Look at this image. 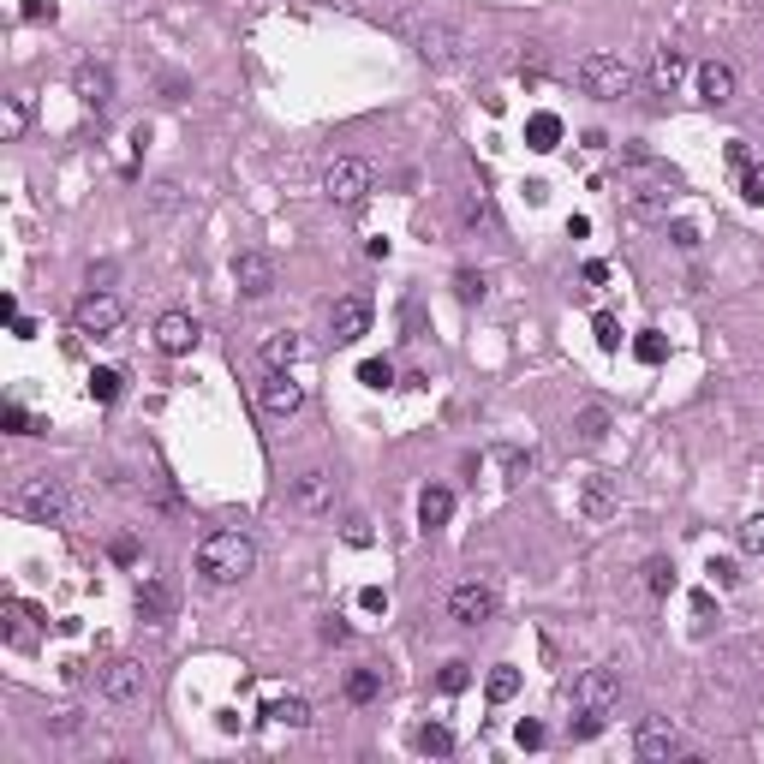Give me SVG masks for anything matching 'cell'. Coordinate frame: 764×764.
I'll return each mask as SVG.
<instances>
[{
	"mask_svg": "<svg viewBox=\"0 0 764 764\" xmlns=\"http://www.w3.org/2000/svg\"><path fill=\"white\" fill-rule=\"evenodd\" d=\"M257 567V544L246 532H209L198 544V579L203 585H239Z\"/></svg>",
	"mask_w": 764,
	"mask_h": 764,
	"instance_id": "cell-1",
	"label": "cell"
},
{
	"mask_svg": "<svg viewBox=\"0 0 764 764\" xmlns=\"http://www.w3.org/2000/svg\"><path fill=\"white\" fill-rule=\"evenodd\" d=\"M675 173L663 161H633V173L621 179V203L633 209V216H669V198H675Z\"/></svg>",
	"mask_w": 764,
	"mask_h": 764,
	"instance_id": "cell-2",
	"label": "cell"
},
{
	"mask_svg": "<svg viewBox=\"0 0 764 764\" xmlns=\"http://www.w3.org/2000/svg\"><path fill=\"white\" fill-rule=\"evenodd\" d=\"M401 36L419 48V60H430V66L466 60V36L454 24H442V18H401Z\"/></svg>",
	"mask_w": 764,
	"mask_h": 764,
	"instance_id": "cell-3",
	"label": "cell"
},
{
	"mask_svg": "<svg viewBox=\"0 0 764 764\" xmlns=\"http://www.w3.org/2000/svg\"><path fill=\"white\" fill-rule=\"evenodd\" d=\"M13 514L36 519V526H60L66 519V484L48 472H30L18 478V490H13Z\"/></svg>",
	"mask_w": 764,
	"mask_h": 764,
	"instance_id": "cell-4",
	"label": "cell"
},
{
	"mask_svg": "<svg viewBox=\"0 0 764 764\" xmlns=\"http://www.w3.org/2000/svg\"><path fill=\"white\" fill-rule=\"evenodd\" d=\"M574 78H579V90H585V96H597V102H615V96H627V90H633V66H627L621 54H609V48L585 54Z\"/></svg>",
	"mask_w": 764,
	"mask_h": 764,
	"instance_id": "cell-5",
	"label": "cell"
},
{
	"mask_svg": "<svg viewBox=\"0 0 764 764\" xmlns=\"http://www.w3.org/2000/svg\"><path fill=\"white\" fill-rule=\"evenodd\" d=\"M496 604H502L496 579L472 574V579H460V585L448 592V621H454V627H484V621H496Z\"/></svg>",
	"mask_w": 764,
	"mask_h": 764,
	"instance_id": "cell-6",
	"label": "cell"
},
{
	"mask_svg": "<svg viewBox=\"0 0 764 764\" xmlns=\"http://www.w3.org/2000/svg\"><path fill=\"white\" fill-rule=\"evenodd\" d=\"M371 186H376V173H371V161H359V156L329 161V173H323V191H329V203H341V209H359V203L371 198Z\"/></svg>",
	"mask_w": 764,
	"mask_h": 764,
	"instance_id": "cell-7",
	"label": "cell"
},
{
	"mask_svg": "<svg viewBox=\"0 0 764 764\" xmlns=\"http://www.w3.org/2000/svg\"><path fill=\"white\" fill-rule=\"evenodd\" d=\"M120 323H126V299H120V293H108V287H90L84 299L73 305V329L78 334H114Z\"/></svg>",
	"mask_w": 764,
	"mask_h": 764,
	"instance_id": "cell-8",
	"label": "cell"
},
{
	"mask_svg": "<svg viewBox=\"0 0 764 764\" xmlns=\"http://www.w3.org/2000/svg\"><path fill=\"white\" fill-rule=\"evenodd\" d=\"M257 406H263V419H275V424L299 419V412H305V382H293V371H269V364H263Z\"/></svg>",
	"mask_w": 764,
	"mask_h": 764,
	"instance_id": "cell-9",
	"label": "cell"
},
{
	"mask_svg": "<svg viewBox=\"0 0 764 764\" xmlns=\"http://www.w3.org/2000/svg\"><path fill=\"white\" fill-rule=\"evenodd\" d=\"M621 705V669L597 663V669H579L574 675V711H615Z\"/></svg>",
	"mask_w": 764,
	"mask_h": 764,
	"instance_id": "cell-10",
	"label": "cell"
},
{
	"mask_svg": "<svg viewBox=\"0 0 764 764\" xmlns=\"http://www.w3.org/2000/svg\"><path fill=\"white\" fill-rule=\"evenodd\" d=\"M371 334V293H346V299H334L329 311V341L334 346H353Z\"/></svg>",
	"mask_w": 764,
	"mask_h": 764,
	"instance_id": "cell-11",
	"label": "cell"
},
{
	"mask_svg": "<svg viewBox=\"0 0 764 764\" xmlns=\"http://www.w3.org/2000/svg\"><path fill=\"white\" fill-rule=\"evenodd\" d=\"M144 692H150V675H144L138 657H120V663L102 669V699H108V705H138Z\"/></svg>",
	"mask_w": 764,
	"mask_h": 764,
	"instance_id": "cell-12",
	"label": "cell"
},
{
	"mask_svg": "<svg viewBox=\"0 0 764 764\" xmlns=\"http://www.w3.org/2000/svg\"><path fill=\"white\" fill-rule=\"evenodd\" d=\"M633 752L645 764H669V759H681V729L669 717H645L633 729Z\"/></svg>",
	"mask_w": 764,
	"mask_h": 764,
	"instance_id": "cell-13",
	"label": "cell"
},
{
	"mask_svg": "<svg viewBox=\"0 0 764 764\" xmlns=\"http://www.w3.org/2000/svg\"><path fill=\"white\" fill-rule=\"evenodd\" d=\"M203 329L191 311H168V317H156V346L168 353V359H186V353H198Z\"/></svg>",
	"mask_w": 764,
	"mask_h": 764,
	"instance_id": "cell-14",
	"label": "cell"
},
{
	"mask_svg": "<svg viewBox=\"0 0 764 764\" xmlns=\"http://www.w3.org/2000/svg\"><path fill=\"white\" fill-rule=\"evenodd\" d=\"M73 90H78V102H84L90 114H108V102H114V73L102 66V60H84L73 73Z\"/></svg>",
	"mask_w": 764,
	"mask_h": 764,
	"instance_id": "cell-15",
	"label": "cell"
},
{
	"mask_svg": "<svg viewBox=\"0 0 764 764\" xmlns=\"http://www.w3.org/2000/svg\"><path fill=\"white\" fill-rule=\"evenodd\" d=\"M233 287L246 293V299H269L275 293V263L263 251H239L233 257Z\"/></svg>",
	"mask_w": 764,
	"mask_h": 764,
	"instance_id": "cell-16",
	"label": "cell"
},
{
	"mask_svg": "<svg viewBox=\"0 0 764 764\" xmlns=\"http://www.w3.org/2000/svg\"><path fill=\"white\" fill-rule=\"evenodd\" d=\"M329 502H334V478H329V472H317V466H311V472L293 478V508H299V514H323Z\"/></svg>",
	"mask_w": 764,
	"mask_h": 764,
	"instance_id": "cell-17",
	"label": "cell"
},
{
	"mask_svg": "<svg viewBox=\"0 0 764 764\" xmlns=\"http://www.w3.org/2000/svg\"><path fill=\"white\" fill-rule=\"evenodd\" d=\"M699 102H711V108H729V102H735V66L705 60V66H699Z\"/></svg>",
	"mask_w": 764,
	"mask_h": 764,
	"instance_id": "cell-18",
	"label": "cell"
},
{
	"mask_svg": "<svg viewBox=\"0 0 764 764\" xmlns=\"http://www.w3.org/2000/svg\"><path fill=\"white\" fill-rule=\"evenodd\" d=\"M579 514H585V519H609V514H615V478H609V472L585 478V490H579Z\"/></svg>",
	"mask_w": 764,
	"mask_h": 764,
	"instance_id": "cell-19",
	"label": "cell"
},
{
	"mask_svg": "<svg viewBox=\"0 0 764 764\" xmlns=\"http://www.w3.org/2000/svg\"><path fill=\"white\" fill-rule=\"evenodd\" d=\"M609 424H615V419H609V406H604V401H585V406L574 412V442H579V448H597V442L609 436Z\"/></svg>",
	"mask_w": 764,
	"mask_h": 764,
	"instance_id": "cell-20",
	"label": "cell"
},
{
	"mask_svg": "<svg viewBox=\"0 0 764 764\" xmlns=\"http://www.w3.org/2000/svg\"><path fill=\"white\" fill-rule=\"evenodd\" d=\"M305 359V341L293 329H275V334H263V364L269 371H293V364Z\"/></svg>",
	"mask_w": 764,
	"mask_h": 764,
	"instance_id": "cell-21",
	"label": "cell"
},
{
	"mask_svg": "<svg viewBox=\"0 0 764 764\" xmlns=\"http://www.w3.org/2000/svg\"><path fill=\"white\" fill-rule=\"evenodd\" d=\"M681 78H687V54H681V48H657V60H651V90L669 96Z\"/></svg>",
	"mask_w": 764,
	"mask_h": 764,
	"instance_id": "cell-22",
	"label": "cell"
},
{
	"mask_svg": "<svg viewBox=\"0 0 764 764\" xmlns=\"http://www.w3.org/2000/svg\"><path fill=\"white\" fill-rule=\"evenodd\" d=\"M0 621H6V645H18V651H30V645H36V627H30L36 615H30V609L18 604V597H6V604H0Z\"/></svg>",
	"mask_w": 764,
	"mask_h": 764,
	"instance_id": "cell-23",
	"label": "cell"
},
{
	"mask_svg": "<svg viewBox=\"0 0 764 764\" xmlns=\"http://www.w3.org/2000/svg\"><path fill=\"white\" fill-rule=\"evenodd\" d=\"M448 514H454V490L430 484V490L419 496V526H424V532H436V526H448Z\"/></svg>",
	"mask_w": 764,
	"mask_h": 764,
	"instance_id": "cell-24",
	"label": "cell"
},
{
	"mask_svg": "<svg viewBox=\"0 0 764 764\" xmlns=\"http://www.w3.org/2000/svg\"><path fill=\"white\" fill-rule=\"evenodd\" d=\"M526 144H532L537 156H549V150L562 144V114H532L526 120Z\"/></svg>",
	"mask_w": 764,
	"mask_h": 764,
	"instance_id": "cell-25",
	"label": "cell"
},
{
	"mask_svg": "<svg viewBox=\"0 0 764 764\" xmlns=\"http://www.w3.org/2000/svg\"><path fill=\"white\" fill-rule=\"evenodd\" d=\"M263 717L281 722V729H305V722H311V705H305L299 692H287V699H269V705H263Z\"/></svg>",
	"mask_w": 764,
	"mask_h": 764,
	"instance_id": "cell-26",
	"label": "cell"
},
{
	"mask_svg": "<svg viewBox=\"0 0 764 764\" xmlns=\"http://www.w3.org/2000/svg\"><path fill=\"white\" fill-rule=\"evenodd\" d=\"M168 609H173V592L161 585V579H144V585H138V615H144V621H161Z\"/></svg>",
	"mask_w": 764,
	"mask_h": 764,
	"instance_id": "cell-27",
	"label": "cell"
},
{
	"mask_svg": "<svg viewBox=\"0 0 764 764\" xmlns=\"http://www.w3.org/2000/svg\"><path fill=\"white\" fill-rule=\"evenodd\" d=\"M412 747L430 752V759H448V752H454V729H442V722H424L419 735H412Z\"/></svg>",
	"mask_w": 764,
	"mask_h": 764,
	"instance_id": "cell-28",
	"label": "cell"
},
{
	"mask_svg": "<svg viewBox=\"0 0 764 764\" xmlns=\"http://www.w3.org/2000/svg\"><path fill=\"white\" fill-rule=\"evenodd\" d=\"M376 692H382V669H353V675H346V699H353V705H371Z\"/></svg>",
	"mask_w": 764,
	"mask_h": 764,
	"instance_id": "cell-29",
	"label": "cell"
},
{
	"mask_svg": "<svg viewBox=\"0 0 764 764\" xmlns=\"http://www.w3.org/2000/svg\"><path fill=\"white\" fill-rule=\"evenodd\" d=\"M484 692H490L496 705H508V699L519 692V669H514V663H496V669H490V681H484Z\"/></svg>",
	"mask_w": 764,
	"mask_h": 764,
	"instance_id": "cell-30",
	"label": "cell"
},
{
	"mask_svg": "<svg viewBox=\"0 0 764 764\" xmlns=\"http://www.w3.org/2000/svg\"><path fill=\"white\" fill-rule=\"evenodd\" d=\"M645 592L651 597H669V592H675V562H645Z\"/></svg>",
	"mask_w": 764,
	"mask_h": 764,
	"instance_id": "cell-31",
	"label": "cell"
},
{
	"mask_svg": "<svg viewBox=\"0 0 764 764\" xmlns=\"http://www.w3.org/2000/svg\"><path fill=\"white\" fill-rule=\"evenodd\" d=\"M120 382H126L120 371H90V394H96L102 406H114V401H120Z\"/></svg>",
	"mask_w": 764,
	"mask_h": 764,
	"instance_id": "cell-32",
	"label": "cell"
},
{
	"mask_svg": "<svg viewBox=\"0 0 764 764\" xmlns=\"http://www.w3.org/2000/svg\"><path fill=\"white\" fill-rule=\"evenodd\" d=\"M436 687H442V692H466V687H472V663H460V657H454V663H442Z\"/></svg>",
	"mask_w": 764,
	"mask_h": 764,
	"instance_id": "cell-33",
	"label": "cell"
},
{
	"mask_svg": "<svg viewBox=\"0 0 764 764\" xmlns=\"http://www.w3.org/2000/svg\"><path fill=\"white\" fill-rule=\"evenodd\" d=\"M466 221H472V227H478V221H484V227L496 221V209H490V191H484V186H472V191H466Z\"/></svg>",
	"mask_w": 764,
	"mask_h": 764,
	"instance_id": "cell-34",
	"label": "cell"
},
{
	"mask_svg": "<svg viewBox=\"0 0 764 764\" xmlns=\"http://www.w3.org/2000/svg\"><path fill=\"white\" fill-rule=\"evenodd\" d=\"M359 382H364V389H389V382H394V364L389 359H364L359 364Z\"/></svg>",
	"mask_w": 764,
	"mask_h": 764,
	"instance_id": "cell-35",
	"label": "cell"
},
{
	"mask_svg": "<svg viewBox=\"0 0 764 764\" xmlns=\"http://www.w3.org/2000/svg\"><path fill=\"white\" fill-rule=\"evenodd\" d=\"M454 293H460V305H478L490 287H484V275H478V269H460V275H454Z\"/></svg>",
	"mask_w": 764,
	"mask_h": 764,
	"instance_id": "cell-36",
	"label": "cell"
},
{
	"mask_svg": "<svg viewBox=\"0 0 764 764\" xmlns=\"http://www.w3.org/2000/svg\"><path fill=\"white\" fill-rule=\"evenodd\" d=\"M496 460H502L508 484H514V478H526V472H532V454H526V448H496Z\"/></svg>",
	"mask_w": 764,
	"mask_h": 764,
	"instance_id": "cell-37",
	"label": "cell"
},
{
	"mask_svg": "<svg viewBox=\"0 0 764 764\" xmlns=\"http://www.w3.org/2000/svg\"><path fill=\"white\" fill-rule=\"evenodd\" d=\"M604 735V711H579V722H567V740H597Z\"/></svg>",
	"mask_w": 764,
	"mask_h": 764,
	"instance_id": "cell-38",
	"label": "cell"
},
{
	"mask_svg": "<svg viewBox=\"0 0 764 764\" xmlns=\"http://www.w3.org/2000/svg\"><path fill=\"white\" fill-rule=\"evenodd\" d=\"M735 179H740V198H747V203H764V168H759V161H747Z\"/></svg>",
	"mask_w": 764,
	"mask_h": 764,
	"instance_id": "cell-39",
	"label": "cell"
},
{
	"mask_svg": "<svg viewBox=\"0 0 764 764\" xmlns=\"http://www.w3.org/2000/svg\"><path fill=\"white\" fill-rule=\"evenodd\" d=\"M592 334H597V346H604V353H615V346H621V323L609 317V311H597V317H592Z\"/></svg>",
	"mask_w": 764,
	"mask_h": 764,
	"instance_id": "cell-40",
	"label": "cell"
},
{
	"mask_svg": "<svg viewBox=\"0 0 764 764\" xmlns=\"http://www.w3.org/2000/svg\"><path fill=\"white\" fill-rule=\"evenodd\" d=\"M43 729H48V735H78V711H73V705L48 711V717H43Z\"/></svg>",
	"mask_w": 764,
	"mask_h": 764,
	"instance_id": "cell-41",
	"label": "cell"
},
{
	"mask_svg": "<svg viewBox=\"0 0 764 764\" xmlns=\"http://www.w3.org/2000/svg\"><path fill=\"white\" fill-rule=\"evenodd\" d=\"M633 353H639L645 364H663V353H669V346H663V334H657V329H645V334L633 341Z\"/></svg>",
	"mask_w": 764,
	"mask_h": 764,
	"instance_id": "cell-42",
	"label": "cell"
},
{
	"mask_svg": "<svg viewBox=\"0 0 764 764\" xmlns=\"http://www.w3.org/2000/svg\"><path fill=\"white\" fill-rule=\"evenodd\" d=\"M514 740H519L526 752H537V747H544V722H537V717H519V722H514Z\"/></svg>",
	"mask_w": 764,
	"mask_h": 764,
	"instance_id": "cell-43",
	"label": "cell"
},
{
	"mask_svg": "<svg viewBox=\"0 0 764 764\" xmlns=\"http://www.w3.org/2000/svg\"><path fill=\"white\" fill-rule=\"evenodd\" d=\"M740 549H747V556H764V514H752L747 526H740Z\"/></svg>",
	"mask_w": 764,
	"mask_h": 764,
	"instance_id": "cell-44",
	"label": "cell"
},
{
	"mask_svg": "<svg viewBox=\"0 0 764 764\" xmlns=\"http://www.w3.org/2000/svg\"><path fill=\"white\" fill-rule=\"evenodd\" d=\"M24 126H30V108H24V96H13L6 102V138H18Z\"/></svg>",
	"mask_w": 764,
	"mask_h": 764,
	"instance_id": "cell-45",
	"label": "cell"
},
{
	"mask_svg": "<svg viewBox=\"0 0 764 764\" xmlns=\"http://www.w3.org/2000/svg\"><path fill=\"white\" fill-rule=\"evenodd\" d=\"M108 556H114V562H126V567H131V562H138V537H126V532H120L114 544H108Z\"/></svg>",
	"mask_w": 764,
	"mask_h": 764,
	"instance_id": "cell-46",
	"label": "cell"
},
{
	"mask_svg": "<svg viewBox=\"0 0 764 764\" xmlns=\"http://www.w3.org/2000/svg\"><path fill=\"white\" fill-rule=\"evenodd\" d=\"M359 609L382 615V609H389V592H382V585H364V592H359Z\"/></svg>",
	"mask_w": 764,
	"mask_h": 764,
	"instance_id": "cell-47",
	"label": "cell"
},
{
	"mask_svg": "<svg viewBox=\"0 0 764 764\" xmlns=\"http://www.w3.org/2000/svg\"><path fill=\"white\" fill-rule=\"evenodd\" d=\"M24 18H30V24H43V18L54 24V0H24Z\"/></svg>",
	"mask_w": 764,
	"mask_h": 764,
	"instance_id": "cell-48",
	"label": "cell"
},
{
	"mask_svg": "<svg viewBox=\"0 0 764 764\" xmlns=\"http://www.w3.org/2000/svg\"><path fill=\"white\" fill-rule=\"evenodd\" d=\"M711 579H717L722 592H729V585H735V579H740V567H735V562H711Z\"/></svg>",
	"mask_w": 764,
	"mask_h": 764,
	"instance_id": "cell-49",
	"label": "cell"
},
{
	"mask_svg": "<svg viewBox=\"0 0 764 764\" xmlns=\"http://www.w3.org/2000/svg\"><path fill=\"white\" fill-rule=\"evenodd\" d=\"M669 233H675V246H681V251H692V246H699V227H692V221H675Z\"/></svg>",
	"mask_w": 764,
	"mask_h": 764,
	"instance_id": "cell-50",
	"label": "cell"
},
{
	"mask_svg": "<svg viewBox=\"0 0 764 764\" xmlns=\"http://www.w3.org/2000/svg\"><path fill=\"white\" fill-rule=\"evenodd\" d=\"M6 430H13V436H30V419H24V406H6Z\"/></svg>",
	"mask_w": 764,
	"mask_h": 764,
	"instance_id": "cell-51",
	"label": "cell"
},
{
	"mask_svg": "<svg viewBox=\"0 0 764 764\" xmlns=\"http://www.w3.org/2000/svg\"><path fill=\"white\" fill-rule=\"evenodd\" d=\"M323 639H329V645H341V639H346V621L329 615V621H323Z\"/></svg>",
	"mask_w": 764,
	"mask_h": 764,
	"instance_id": "cell-52",
	"label": "cell"
},
{
	"mask_svg": "<svg viewBox=\"0 0 764 764\" xmlns=\"http://www.w3.org/2000/svg\"><path fill=\"white\" fill-rule=\"evenodd\" d=\"M747 161H752V150H747V144H729V168L740 173V168H747Z\"/></svg>",
	"mask_w": 764,
	"mask_h": 764,
	"instance_id": "cell-53",
	"label": "cell"
}]
</instances>
